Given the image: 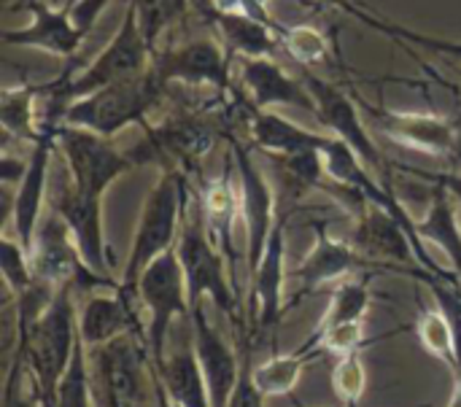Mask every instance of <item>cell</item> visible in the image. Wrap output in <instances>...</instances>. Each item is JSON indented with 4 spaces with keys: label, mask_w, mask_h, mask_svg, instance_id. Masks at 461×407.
<instances>
[{
    "label": "cell",
    "mask_w": 461,
    "mask_h": 407,
    "mask_svg": "<svg viewBox=\"0 0 461 407\" xmlns=\"http://www.w3.org/2000/svg\"><path fill=\"white\" fill-rule=\"evenodd\" d=\"M154 65V49L149 46L135 11L127 5L124 16L113 32V38L76 73L62 76L51 84H43V124H59V116L68 103L92 95L103 86H111L116 81L132 78L146 73Z\"/></svg>",
    "instance_id": "cell-1"
},
{
    "label": "cell",
    "mask_w": 461,
    "mask_h": 407,
    "mask_svg": "<svg viewBox=\"0 0 461 407\" xmlns=\"http://www.w3.org/2000/svg\"><path fill=\"white\" fill-rule=\"evenodd\" d=\"M81 346L78 308L73 303V286L57 289L49 308L19 332L16 354L22 357L41 407H57V392L68 375L73 357Z\"/></svg>",
    "instance_id": "cell-2"
},
{
    "label": "cell",
    "mask_w": 461,
    "mask_h": 407,
    "mask_svg": "<svg viewBox=\"0 0 461 407\" xmlns=\"http://www.w3.org/2000/svg\"><path fill=\"white\" fill-rule=\"evenodd\" d=\"M165 81L151 65L146 73L116 81L111 86H103L92 95H84L65 105L59 124L92 130L103 138H116L122 130L132 124H146V116L159 108L165 97Z\"/></svg>",
    "instance_id": "cell-3"
},
{
    "label": "cell",
    "mask_w": 461,
    "mask_h": 407,
    "mask_svg": "<svg viewBox=\"0 0 461 407\" xmlns=\"http://www.w3.org/2000/svg\"><path fill=\"white\" fill-rule=\"evenodd\" d=\"M186 205H189V192L184 184V173L176 167L159 170L154 186L149 189V194L143 200L135 238L130 246V257H127V265L119 278L124 289L135 292L140 273L154 259L173 251V243H178V235H181Z\"/></svg>",
    "instance_id": "cell-4"
},
{
    "label": "cell",
    "mask_w": 461,
    "mask_h": 407,
    "mask_svg": "<svg viewBox=\"0 0 461 407\" xmlns=\"http://www.w3.org/2000/svg\"><path fill=\"white\" fill-rule=\"evenodd\" d=\"M176 254L181 259L184 276H186V289H189V305H200L203 297H208L235 327L240 324V303L235 284L227 273V257L221 254L219 246H213V238L205 227L200 203L186 205L181 235L176 243Z\"/></svg>",
    "instance_id": "cell-5"
},
{
    "label": "cell",
    "mask_w": 461,
    "mask_h": 407,
    "mask_svg": "<svg viewBox=\"0 0 461 407\" xmlns=\"http://www.w3.org/2000/svg\"><path fill=\"white\" fill-rule=\"evenodd\" d=\"M135 294L149 319L146 321V346H149L154 365L159 367L165 362V346H167L173 321L192 313L186 276H184L176 249L162 254L159 259H154L140 273V278L135 284Z\"/></svg>",
    "instance_id": "cell-6"
},
{
    "label": "cell",
    "mask_w": 461,
    "mask_h": 407,
    "mask_svg": "<svg viewBox=\"0 0 461 407\" xmlns=\"http://www.w3.org/2000/svg\"><path fill=\"white\" fill-rule=\"evenodd\" d=\"M57 151L62 154V167L73 186L92 197H105L122 176L135 170L130 151L116 149L111 138L70 124H59Z\"/></svg>",
    "instance_id": "cell-7"
},
{
    "label": "cell",
    "mask_w": 461,
    "mask_h": 407,
    "mask_svg": "<svg viewBox=\"0 0 461 407\" xmlns=\"http://www.w3.org/2000/svg\"><path fill=\"white\" fill-rule=\"evenodd\" d=\"M216 127L192 113L170 116L162 124H143V138L130 149L135 167L140 165H159L165 167H192L197 165L216 143Z\"/></svg>",
    "instance_id": "cell-8"
},
{
    "label": "cell",
    "mask_w": 461,
    "mask_h": 407,
    "mask_svg": "<svg viewBox=\"0 0 461 407\" xmlns=\"http://www.w3.org/2000/svg\"><path fill=\"white\" fill-rule=\"evenodd\" d=\"M57 130L59 124H46L41 138L32 143V151L27 157V167L19 178V184L3 186L5 203H3V213L5 219L14 222V232L16 240L30 251L35 232L41 227V213H43V203L49 197V173H51V159L57 154Z\"/></svg>",
    "instance_id": "cell-9"
},
{
    "label": "cell",
    "mask_w": 461,
    "mask_h": 407,
    "mask_svg": "<svg viewBox=\"0 0 461 407\" xmlns=\"http://www.w3.org/2000/svg\"><path fill=\"white\" fill-rule=\"evenodd\" d=\"M232 159H235L238 189H240V219L246 230V270L251 276L259 267L267 240L278 224L276 192L267 173L259 167L251 151L238 140H232Z\"/></svg>",
    "instance_id": "cell-10"
},
{
    "label": "cell",
    "mask_w": 461,
    "mask_h": 407,
    "mask_svg": "<svg viewBox=\"0 0 461 407\" xmlns=\"http://www.w3.org/2000/svg\"><path fill=\"white\" fill-rule=\"evenodd\" d=\"M303 81L308 84V89L316 100V119L321 122V127L327 132L338 135L343 143H348L373 173L389 176V162H386L384 151L378 149V143L373 140V135L365 124V113H362L359 100H354L348 92L338 89L335 84L324 81L321 76H316L311 70H305Z\"/></svg>",
    "instance_id": "cell-11"
},
{
    "label": "cell",
    "mask_w": 461,
    "mask_h": 407,
    "mask_svg": "<svg viewBox=\"0 0 461 407\" xmlns=\"http://www.w3.org/2000/svg\"><path fill=\"white\" fill-rule=\"evenodd\" d=\"M362 113L392 143L429 157H451L459 149V124L435 111H400L359 100Z\"/></svg>",
    "instance_id": "cell-12"
},
{
    "label": "cell",
    "mask_w": 461,
    "mask_h": 407,
    "mask_svg": "<svg viewBox=\"0 0 461 407\" xmlns=\"http://www.w3.org/2000/svg\"><path fill=\"white\" fill-rule=\"evenodd\" d=\"M65 173V170H62ZM51 208L54 213L65 222V227L73 235V243L84 259V265L100 276H111V249L105 240V227H103V197L84 194L81 189L73 186L68 173L54 184L51 194Z\"/></svg>",
    "instance_id": "cell-13"
},
{
    "label": "cell",
    "mask_w": 461,
    "mask_h": 407,
    "mask_svg": "<svg viewBox=\"0 0 461 407\" xmlns=\"http://www.w3.org/2000/svg\"><path fill=\"white\" fill-rule=\"evenodd\" d=\"M154 68L165 84H186L197 89H213L227 95L232 86L230 54L219 41L194 38L165 49L154 57Z\"/></svg>",
    "instance_id": "cell-14"
},
{
    "label": "cell",
    "mask_w": 461,
    "mask_h": 407,
    "mask_svg": "<svg viewBox=\"0 0 461 407\" xmlns=\"http://www.w3.org/2000/svg\"><path fill=\"white\" fill-rule=\"evenodd\" d=\"M138 294L130 289H105L92 292L89 300L78 308V338L86 348H100L127 335H143L146 327L138 321Z\"/></svg>",
    "instance_id": "cell-15"
},
{
    "label": "cell",
    "mask_w": 461,
    "mask_h": 407,
    "mask_svg": "<svg viewBox=\"0 0 461 407\" xmlns=\"http://www.w3.org/2000/svg\"><path fill=\"white\" fill-rule=\"evenodd\" d=\"M30 22L24 27H5L3 41L19 49H35L59 59H70L86 38L70 16V8H57L49 0H27Z\"/></svg>",
    "instance_id": "cell-16"
},
{
    "label": "cell",
    "mask_w": 461,
    "mask_h": 407,
    "mask_svg": "<svg viewBox=\"0 0 461 407\" xmlns=\"http://www.w3.org/2000/svg\"><path fill=\"white\" fill-rule=\"evenodd\" d=\"M192 321V332H194V354L200 359L208 392H211V405L213 407H230V400L235 394L238 378H240V367H243V357L238 359V354L232 351V346L221 338V332L208 321L205 305H194L189 313Z\"/></svg>",
    "instance_id": "cell-17"
},
{
    "label": "cell",
    "mask_w": 461,
    "mask_h": 407,
    "mask_svg": "<svg viewBox=\"0 0 461 407\" xmlns=\"http://www.w3.org/2000/svg\"><path fill=\"white\" fill-rule=\"evenodd\" d=\"M240 84L254 100V108L259 111H276V108H303L316 116V100L303 78L289 76L276 57H243L238 59Z\"/></svg>",
    "instance_id": "cell-18"
},
{
    "label": "cell",
    "mask_w": 461,
    "mask_h": 407,
    "mask_svg": "<svg viewBox=\"0 0 461 407\" xmlns=\"http://www.w3.org/2000/svg\"><path fill=\"white\" fill-rule=\"evenodd\" d=\"M365 262H384L394 267H411L419 262L411 232L384 208L365 205L357 213V224L348 240Z\"/></svg>",
    "instance_id": "cell-19"
},
{
    "label": "cell",
    "mask_w": 461,
    "mask_h": 407,
    "mask_svg": "<svg viewBox=\"0 0 461 407\" xmlns=\"http://www.w3.org/2000/svg\"><path fill=\"white\" fill-rule=\"evenodd\" d=\"M284 284H286V219L278 224L267 240L259 267L249 276L251 294V321L259 330H273L284 316Z\"/></svg>",
    "instance_id": "cell-20"
},
{
    "label": "cell",
    "mask_w": 461,
    "mask_h": 407,
    "mask_svg": "<svg viewBox=\"0 0 461 407\" xmlns=\"http://www.w3.org/2000/svg\"><path fill=\"white\" fill-rule=\"evenodd\" d=\"M362 265L365 259L351 243L332 238L327 232V224H313V246L305 254V259L297 265L294 278L303 294H311L327 284H340L351 278Z\"/></svg>",
    "instance_id": "cell-21"
},
{
    "label": "cell",
    "mask_w": 461,
    "mask_h": 407,
    "mask_svg": "<svg viewBox=\"0 0 461 407\" xmlns=\"http://www.w3.org/2000/svg\"><path fill=\"white\" fill-rule=\"evenodd\" d=\"M251 140L259 151L270 154V157H286V154H297V151H327L335 143L332 132H316L311 127H303L286 116H281L278 111H259L254 108L251 124H249Z\"/></svg>",
    "instance_id": "cell-22"
},
{
    "label": "cell",
    "mask_w": 461,
    "mask_h": 407,
    "mask_svg": "<svg viewBox=\"0 0 461 407\" xmlns=\"http://www.w3.org/2000/svg\"><path fill=\"white\" fill-rule=\"evenodd\" d=\"M232 162L227 159L219 178L205 181L197 203H200V211H203V219H205V227H208L211 238L216 235V240L221 246V254L227 257V262L232 265V273H235L238 265H235V243H232V238H235V224L240 219V189H238V184L232 178Z\"/></svg>",
    "instance_id": "cell-23"
},
{
    "label": "cell",
    "mask_w": 461,
    "mask_h": 407,
    "mask_svg": "<svg viewBox=\"0 0 461 407\" xmlns=\"http://www.w3.org/2000/svg\"><path fill=\"white\" fill-rule=\"evenodd\" d=\"M416 232L424 243H432L446 254V259L451 262V273L461 278V222L456 200L440 186H432L429 208L421 219H416Z\"/></svg>",
    "instance_id": "cell-24"
},
{
    "label": "cell",
    "mask_w": 461,
    "mask_h": 407,
    "mask_svg": "<svg viewBox=\"0 0 461 407\" xmlns=\"http://www.w3.org/2000/svg\"><path fill=\"white\" fill-rule=\"evenodd\" d=\"M157 381L178 407H213L194 346H186L173 357H165V362L157 367Z\"/></svg>",
    "instance_id": "cell-25"
},
{
    "label": "cell",
    "mask_w": 461,
    "mask_h": 407,
    "mask_svg": "<svg viewBox=\"0 0 461 407\" xmlns=\"http://www.w3.org/2000/svg\"><path fill=\"white\" fill-rule=\"evenodd\" d=\"M213 27L219 32L221 46L230 57H276L281 49V38L273 24L249 19V16H227V14H211Z\"/></svg>",
    "instance_id": "cell-26"
},
{
    "label": "cell",
    "mask_w": 461,
    "mask_h": 407,
    "mask_svg": "<svg viewBox=\"0 0 461 407\" xmlns=\"http://www.w3.org/2000/svg\"><path fill=\"white\" fill-rule=\"evenodd\" d=\"M43 97V84H14L0 92V124L8 138L35 143L43 132V111L38 100Z\"/></svg>",
    "instance_id": "cell-27"
},
{
    "label": "cell",
    "mask_w": 461,
    "mask_h": 407,
    "mask_svg": "<svg viewBox=\"0 0 461 407\" xmlns=\"http://www.w3.org/2000/svg\"><path fill=\"white\" fill-rule=\"evenodd\" d=\"M321 354H324L321 346L305 340V346H303L300 351L284 354V357L276 354V357H270L267 362L254 365L251 373H254V381H257V386H259V392H262L265 397H284V394H292V389L297 386L303 370H305L313 359H319Z\"/></svg>",
    "instance_id": "cell-28"
},
{
    "label": "cell",
    "mask_w": 461,
    "mask_h": 407,
    "mask_svg": "<svg viewBox=\"0 0 461 407\" xmlns=\"http://www.w3.org/2000/svg\"><path fill=\"white\" fill-rule=\"evenodd\" d=\"M367 308H370V286L365 281H354V278H346L335 286L332 297H330V305L319 321V327L313 330V335H321L338 324H348V321H365L367 316Z\"/></svg>",
    "instance_id": "cell-29"
},
{
    "label": "cell",
    "mask_w": 461,
    "mask_h": 407,
    "mask_svg": "<svg viewBox=\"0 0 461 407\" xmlns=\"http://www.w3.org/2000/svg\"><path fill=\"white\" fill-rule=\"evenodd\" d=\"M276 32L281 38V46L289 51V57L300 62L305 70L330 59V38L316 24H281L278 22Z\"/></svg>",
    "instance_id": "cell-30"
},
{
    "label": "cell",
    "mask_w": 461,
    "mask_h": 407,
    "mask_svg": "<svg viewBox=\"0 0 461 407\" xmlns=\"http://www.w3.org/2000/svg\"><path fill=\"white\" fill-rule=\"evenodd\" d=\"M416 332H419V340L421 346L438 357L448 370L451 375L459 378V357H456V340H454V330L446 319V313L440 308H424L419 321H416Z\"/></svg>",
    "instance_id": "cell-31"
},
{
    "label": "cell",
    "mask_w": 461,
    "mask_h": 407,
    "mask_svg": "<svg viewBox=\"0 0 461 407\" xmlns=\"http://www.w3.org/2000/svg\"><path fill=\"white\" fill-rule=\"evenodd\" d=\"M186 5L189 0H130V8L135 11L151 49L170 30V24H176L186 14Z\"/></svg>",
    "instance_id": "cell-32"
},
{
    "label": "cell",
    "mask_w": 461,
    "mask_h": 407,
    "mask_svg": "<svg viewBox=\"0 0 461 407\" xmlns=\"http://www.w3.org/2000/svg\"><path fill=\"white\" fill-rule=\"evenodd\" d=\"M0 265H3L5 292L11 297H19L22 292H27L35 284L30 251L16 240V235H3V259H0Z\"/></svg>",
    "instance_id": "cell-33"
},
{
    "label": "cell",
    "mask_w": 461,
    "mask_h": 407,
    "mask_svg": "<svg viewBox=\"0 0 461 407\" xmlns=\"http://www.w3.org/2000/svg\"><path fill=\"white\" fill-rule=\"evenodd\" d=\"M332 389L340 407H357L362 394L367 392V370L359 354L340 357V362L332 370Z\"/></svg>",
    "instance_id": "cell-34"
},
{
    "label": "cell",
    "mask_w": 461,
    "mask_h": 407,
    "mask_svg": "<svg viewBox=\"0 0 461 407\" xmlns=\"http://www.w3.org/2000/svg\"><path fill=\"white\" fill-rule=\"evenodd\" d=\"M308 340L321 346L324 354L348 357V354H359L365 348L367 332H365V321H348V324H338L321 335H311Z\"/></svg>",
    "instance_id": "cell-35"
},
{
    "label": "cell",
    "mask_w": 461,
    "mask_h": 407,
    "mask_svg": "<svg viewBox=\"0 0 461 407\" xmlns=\"http://www.w3.org/2000/svg\"><path fill=\"white\" fill-rule=\"evenodd\" d=\"M24 362L16 354L14 365L8 367V378H5V397H3V407H41V400L35 394V389H24L22 373H24Z\"/></svg>",
    "instance_id": "cell-36"
},
{
    "label": "cell",
    "mask_w": 461,
    "mask_h": 407,
    "mask_svg": "<svg viewBox=\"0 0 461 407\" xmlns=\"http://www.w3.org/2000/svg\"><path fill=\"white\" fill-rule=\"evenodd\" d=\"M251 351L249 346L243 348V367H240V378H238V386H235V394L230 400V407H265V394L259 392L257 381H254V373H251Z\"/></svg>",
    "instance_id": "cell-37"
},
{
    "label": "cell",
    "mask_w": 461,
    "mask_h": 407,
    "mask_svg": "<svg viewBox=\"0 0 461 407\" xmlns=\"http://www.w3.org/2000/svg\"><path fill=\"white\" fill-rule=\"evenodd\" d=\"M208 5H211V14L249 16V19H259V22L278 27V22L267 11V0H208Z\"/></svg>",
    "instance_id": "cell-38"
},
{
    "label": "cell",
    "mask_w": 461,
    "mask_h": 407,
    "mask_svg": "<svg viewBox=\"0 0 461 407\" xmlns=\"http://www.w3.org/2000/svg\"><path fill=\"white\" fill-rule=\"evenodd\" d=\"M108 3H111V0H73L68 8H70L73 22L78 24V30H81L84 35H89V32L95 30L97 19L103 16V11L108 8Z\"/></svg>",
    "instance_id": "cell-39"
},
{
    "label": "cell",
    "mask_w": 461,
    "mask_h": 407,
    "mask_svg": "<svg viewBox=\"0 0 461 407\" xmlns=\"http://www.w3.org/2000/svg\"><path fill=\"white\" fill-rule=\"evenodd\" d=\"M408 173H413L416 178H421L429 186H440L443 192H448L461 205V173H443V170H421V167H405Z\"/></svg>",
    "instance_id": "cell-40"
},
{
    "label": "cell",
    "mask_w": 461,
    "mask_h": 407,
    "mask_svg": "<svg viewBox=\"0 0 461 407\" xmlns=\"http://www.w3.org/2000/svg\"><path fill=\"white\" fill-rule=\"evenodd\" d=\"M89 375H92V402H95V407H127L119 400V394L113 392L111 381L95 365H89Z\"/></svg>",
    "instance_id": "cell-41"
},
{
    "label": "cell",
    "mask_w": 461,
    "mask_h": 407,
    "mask_svg": "<svg viewBox=\"0 0 461 407\" xmlns=\"http://www.w3.org/2000/svg\"><path fill=\"white\" fill-rule=\"evenodd\" d=\"M316 3H321V5H332V8H340L346 0H316Z\"/></svg>",
    "instance_id": "cell-42"
}]
</instances>
